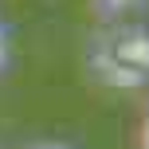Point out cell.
Masks as SVG:
<instances>
[{
	"label": "cell",
	"instance_id": "cell-1",
	"mask_svg": "<svg viewBox=\"0 0 149 149\" xmlns=\"http://www.w3.org/2000/svg\"><path fill=\"white\" fill-rule=\"evenodd\" d=\"M90 71L106 86H149V24H114L90 47Z\"/></svg>",
	"mask_w": 149,
	"mask_h": 149
},
{
	"label": "cell",
	"instance_id": "cell-2",
	"mask_svg": "<svg viewBox=\"0 0 149 149\" xmlns=\"http://www.w3.org/2000/svg\"><path fill=\"white\" fill-rule=\"evenodd\" d=\"M145 0H98V12L102 16H126V12H134V8H141Z\"/></svg>",
	"mask_w": 149,
	"mask_h": 149
},
{
	"label": "cell",
	"instance_id": "cell-3",
	"mask_svg": "<svg viewBox=\"0 0 149 149\" xmlns=\"http://www.w3.org/2000/svg\"><path fill=\"white\" fill-rule=\"evenodd\" d=\"M8 59H12V36H8V24L0 20V71L8 67Z\"/></svg>",
	"mask_w": 149,
	"mask_h": 149
},
{
	"label": "cell",
	"instance_id": "cell-4",
	"mask_svg": "<svg viewBox=\"0 0 149 149\" xmlns=\"http://www.w3.org/2000/svg\"><path fill=\"white\" fill-rule=\"evenodd\" d=\"M137 145L149 149V106H145V118H141V134H137Z\"/></svg>",
	"mask_w": 149,
	"mask_h": 149
},
{
	"label": "cell",
	"instance_id": "cell-5",
	"mask_svg": "<svg viewBox=\"0 0 149 149\" xmlns=\"http://www.w3.org/2000/svg\"><path fill=\"white\" fill-rule=\"evenodd\" d=\"M28 149H71V145H59V141H39V145H28Z\"/></svg>",
	"mask_w": 149,
	"mask_h": 149
}]
</instances>
